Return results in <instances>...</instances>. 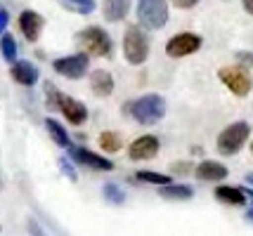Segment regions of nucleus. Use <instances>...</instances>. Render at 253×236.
<instances>
[{"mask_svg":"<svg viewBox=\"0 0 253 236\" xmlns=\"http://www.w3.org/2000/svg\"><path fill=\"white\" fill-rule=\"evenodd\" d=\"M128 111L140 125H154L166 116V100L161 95H144L128 104Z\"/></svg>","mask_w":253,"mask_h":236,"instance_id":"1","label":"nucleus"},{"mask_svg":"<svg viewBox=\"0 0 253 236\" xmlns=\"http://www.w3.org/2000/svg\"><path fill=\"white\" fill-rule=\"evenodd\" d=\"M45 88H47V100H50V104L55 106L57 111L64 113V118L69 121V123L71 125H83L85 123V118H88V109H85V104H83V101L74 100V97H69V95H62L52 83H47Z\"/></svg>","mask_w":253,"mask_h":236,"instance_id":"2","label":"nucleus"},{"mask_svg":"<svg viewBox=\"0 0 253 236\" xmlns=\"http://www.w3.org/2000/svg\"><path fill=\"white\" fill-rule=\"evenodd\" d=\"M78 45L83 52H88L92 57H111L114 43H111L109 34L99 26H88L78 34Z\"/></svg>","mask_w":253,"mask_h":236,"instance_id":"3","label":"nucleus"},{"mask_svg":"<svg viewBox=\"0 0 253 236\" xmlns=\"http://www.w3.org/2000/svg\"><path fill=\"white\" fill-rule=\"evenodd\" d=\"M123 55L126 62L132 67H140L149 57V38L137 29V26H128L126 35H123Z\"/></svg>","mask_w":253,"mask_h":236,"instance_id":"4","label":"nucleus"},{"mask_svg":"<svg viewBox=\"0 0 253 236\" xmlns=\"http://www.w3.org/2000/svg\"><path fill=\"white\" fill-rule=\"evenodd\" d=\"M137 22L149 31L164 29L168 22V2L166 0H137Z\"/></svg>","mask_w":253,"mask_h":236,"instance_id":"5","label":"nucleus"},{"mask_svg":"<svg viewBox=\"0 0 253 236\" xmlns=\"http://www.w3.org/2000/svg\"><path fill=\"white\" fill-rule=\"evenodd\" d=\"M249 135H251V128H249V123H244V121L227 125L218 135V151H220L222 156H234L246 144Z\"/></svg>","mask_w":253,"mask_h":236,"instance_id":"6","label":"nucleus"},{"mask_svg":"<svg viewBox=\"0 0 253 236\" xmlns=\"http://www.w3.org/2000/svg\"><path fill=\"white\" fill-rule=\"evenodd\" d=\"M218 76L225 83V88L234 92L237 97H246L253 88V78L246 67H222L218 71Z\"/></svg>","mask_w":253,"mask_h":236,"instance_id":"7","label":"nucleus"},{"mask_svg":"<svg viewBox=\"0 0 253 236\" xmlns=\"http://www.w3.org/2000/svg\"><path fill=\"white\" fill-rule=\"evenodd\" d=\"M88 67H90V59H88V55H83V52L62 57V59H55V62H52V68H55L57 73L64 76V78H71V80L83 78V76L88 73Z\"/></svg>","mask_w":253,"mask_h":236,"instance_id":"8","label":"nucleus"},{"mask_svg":"<svg viewBox=\"0 0 253 236\" xmlns=\"http://www.w3.org/2000/svg\"><path fill=\"white\" fill-rule=\"evenodd\" d=\"M199 47H201V35L197 34H177L173 35L168 43H166V55L173 57V59H180V57H189L194 55Z\"/></svg>","mask_w":253,"mask_h":236,"instance_id":"9","label":"nucleus"},{"mask_svg":"<svg viewBox=\"0 0 253 236\" xmlns=\"http://www.w3.org/2000/svg\"><path fill=\"white\" fill-rule=\"evenodd\" d=\"M69 154H71V158H74L76 163H81V166H85V168H92V170H104V172H109V170H114V163H111L109 158L99 156V154H95V151H90V149H85V146H76V144H71V146H69Z\"/></svg>","mask_w":253,"mask_h":236,"instance_id":"10","label":"nucleus"},{"mask_svg":"<svg viewBox=\"0 0 253 236\" xmlns=\"http://www.w3.org/2000/svg\"><path fill=\"white\" fill-rule=\"evenodd\" d=\"M159 139L154 135H142L137 137L130 146H128V158L130 161H149L159 154Z\"/></svg>","mask_w":253,"mask_h":236,"instance_id":"11","label":"nucleus"},{"mask_svg":"<svg viewBox=\"0 0 253 236\" xmlns=\"http://www.w3.org/2000/svg\"><path fill=\"white\" fill-rule=\"evenodd\" d=\"M43 24H45V19L33 10H24L22 14H19V29H22L24 38H26L29 43H36V40H38Z\"/></svg>","mask_w":253,"mask_h":236,"instance_id":"12","label":"nucleus"},{"mask_svg":"<svg viewBox=\"0 0 253 236\" xmlns=\"http://www.w3.org/2000/svg\"><path fill=\"white\" fill-rule=\"evenodd\" d=\"M194 175L201 182H222L227 177V168L222 163H218V161H204V163H199L194 168Z\"/></svg>","mask_w":253,"mask_h":236,"instance_id":"13","label":"nucleus"},{"mask_svg":"<svg viewBox=\"0 0 253 236\" xmlns=\"http://www.w3.org/2000/svg\"><path fill=\"white\" fill-rule=\"evenodd\" d=\"M10 73H12V78L17 80L19 85H24V88H31V85H36V83H38V68L33 67L31 62H26V59H22V62H14Z\"/></svg>","mask_w":253,"mask_h":236,"instance_id":"14","label":"nucleus"},{"mask_svg":"<svg viewBox=\"0 0 253 236\" xmlns=\"http://www.w3.org/2000/svg\"><path fill=\"white\" fill-rule=\"evenodd\" d=\"M90 90L95 92L97 97H109L114 92V76L104 68H97L90 73Z\"/></svg>","mask_w":253,"mask_h":236,"instance_id":"15","label":"nucleus"},{"mask_svg":"<svg viewBox=\"0 0 253 236\" xmlns=\"http://www.w3.org/2000/svg\"><path fill=\"white\" fill-rule=\"evenodd\" d=\"M159 194H161L164 199H168V201H189V199L194 196L192 187H187V184H173V182L159 187Z\"/></svg>","mask_w":253,"mask_h":236,"instance_id":"16","label":"nucleus"},{"mask_svg":"<svg viewBox=\"0 0 253 236\" xmlns=\"http://www.w3.org/2000/svg\"><path fill=\"white\" fill-rule=\"evenodd\" d=\"M215 199L220 203H227V205H244L246 203V191L239 189V187H218L215 189Z\"/></svg>","mask_w":253,"mask_h":236,"instance_id":"17","label":"nucleus"},{"mask_svg":"<svg viewBox=\"0 0 253 236\" xmlns=\"http://www.w3.org/2000/svg\"><path fill=\"white\" fill-rule=\"evenodd\" d=\"M130 10V0H104V19L107 22H121Z\"/></svg>","mask_w":253,"mask_h":236,"instance_id":"18","label":"nucleus"},{"mask_svg":"<svg viewBox=\"0 0 253 236\" xmlns=\"http://www.w3.org/2000/svg\"><path fill=\"white\" fill-rule=\"evenodd\" d=\"M45 128H47L50 137H52V139H55L59 146H64V149H69V146H71L69 133L64 130V125H62V123H57L55 118H45Z\"/></svg>","mask_w":253,"mask_h":236,"instance_id":"19","label":"nucleus"},{"mask_svg":"<svg viewBox=\"0 0 253 236\" xmlns=\"http://www.w3.org/2000/svg\"><path fill=\"white\" fill-rule=\"evenodd\" d=\"M57 2L74 14H92L95 12V0H57Z\"/></svg>","mask_w":253,"mask_h":236,"instance_id":"20","label":"nucleus"},{"mask_svg":"<svg viewBox=\"0 0 253 236\" xmlns=\"http://www.w3.org/2000/svg\"><path fill=\"white\" fill-rule=\"evenodd\" d=\"M140 182H149V184H159V187H164V184H170V177L168 175H161V172H152V170H140L137 175H135Z\"/></svg>","mask_w":253,"mask_h":236,"instance_id":"21","label":"nucleus"},{"mask_svg":"<svg viewBox=\"0 0 253 236\" xmlns=\"http://www.w3.org/2000/svg\"><path fill=\"white\" fill-rule=\"evenodd\" d=\"M99 146H102L104 151L114 154V151L121 149V137L116 135V133H102V135H99Z\"/></svg>","mask_w":253,"mask_h":236,"instance_id":"22","label":"nucleus"},{"mask_svg":"<svg viewBox=\"0 0 253 236\" xmlns=\"http://www.w3.org/2000/svg\"><path fill=\"white\" fill-rule=\"evenodd\" d=\"M0 50H2V57L7 59V62H14L17 59V43H14V38L10 34H2L0 38Z\"/></svg>","mask_w":253,"mask_h":236,"instance_id":"23","label":"nucleus"},{"mask_svg":"<svg viewBox=\"0 0 253 236\" xmlns=\"http://www.w3.org/2000/svg\"><path fill=\"white\" fill-rule=\"evenodd\" d=\"M102 196H104V199H107L109 203H114V205H121V203L126 201V194H123V191L119 189L116 184H111V182H109V184H104Z\"/></svg>","mask_w":253,"mask_h":236,"instance_id":"24","label":"nucleus"},{"mask_svg":"<svg viewBox=\"0 0 253 236\" xmlns=\"http://www.w3.org/2000/svg\"><path fill=\"white\" fill-rule=\"evenodd\" d=\"M59 166H62V170L69 175V180L76 182V172H74V168H71V163H69V161H64V158H62V161H59Z\"/></svg>","mask_w":253,"mask_h":236,"instance_id":"25","label":"nucleus"},{"mask_svg":"<svg viewBox=\"0 0 253 236\" xmlns=\"http://www.w3.org/2000/svg\"><path fill=\"white\" fill-rule=\"evenodd\" d=\"M199 0H173V5L175 7H180V10H189V7H194Z\"/></svg>","mask_w":253,"mask_h":236,"instance_id":"26","label":"nucleus"},{"mask_svg":"<svg viewBox=\"0 0 253 236\" xmlns=\"http://www.w3.org/2000/svg\"><path fill=\"white\" fill-rule=\"evenodd\" d=\"M7 22H10V14L5 10H0V35L5 34V29H7Z\"/></svg>","mask_w":253,"mask_h":236,"instance_id":"27","label":"nucleus"},{"mask_svg":"<svg viewBox=\"0 0 253 236\" xmlns=\"http://www.w3.org/2000/svg\"><path fill=\"white\" fill-rule=\"evenodd\" d=\"M237 57H239V62H242L244 67H253V55L251 52H239Z\"/></svg>","mask_w":253,"mask_h":236,"instance_id":"28","label":"nucleus"},{"mask_svg":"<svg viewBox=\"0 0 253 236\" xmlns=\"http://www.w3.org/2000/svg\"><path fill=\"white\" fill-rule=\"evenodd\" d=\"M242 2H244V10L249 14H253V0H242Z\"/></svg>","mask_w":253,"mask_h":236,"instance_id":"29","label":"nucleus"},{"mask_svg":"<svg viewBox=\"0 0 253 236\" xmlns=\"http://www.w3.org/2000/svg\"><path fill=\"white\" fill-rule=\"evenodd\" d=\"M185 166H187V163H175V166H173V170H175V172H187V168H185Z\"/></svg>","mask_w":253,"mask_h":236,"instance_id":"30","label":"nucleus"},{"mask_svg":"<svg viewBox=\"0 0 253 236\" xmlns=\"http://www.w3.org/2000/svg\"><path fill=\"white\" fill-rule=\"evenodd\" d=\"M246 182H249V184H253V172H249V175H246Z\"/></svg>","mask_w":253,"mask_h":236,"instance_id":"31","label":"nucleus"},{"mask_svg":"<svg viewBox=\"0 0 253 236\" xmlns=\"http://www.w3.org/2000/svg\"><path fill=\"white\" fill-rule=\"evenodd\" d=\"M244 191H246V196H249V199L253 201V191H249V189H244Z\"/></svg>","mask_w":253,"mask_h":236,"instance_id":"32","label":"nucleus"},{"mask_svg":"<svg viewBox=\"0 0 253 236\" xmlns=\"http://www.w3.org/2000/svg\"><path fill=\"white\" fill-rule=\"evenodd\" d=\"M251 154H253V144H251Z\"/></svg>","mask_w":253,"mask_h":236,"instance_id":"33","label":"nucleus"}]
</instances>
